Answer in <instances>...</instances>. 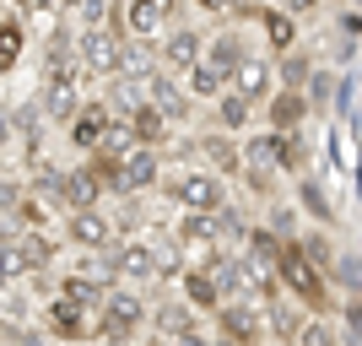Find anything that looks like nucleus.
Masks as SVG:
<instances>
[{
	"mask_svg": "<svg viewBox=\"0 0 362 346\" xmlns=\"http://www.w3.org/2000/svg\"><path fill=\"white\" fill-rule=\"evenodd\" d=\"M276 282H281V292H287V298L303 303V314H335L330 276L308 265V255L298 249V238L281 243V255H276Z\"/></svg>",
	"mask_w": 362,
	"mask_h": 346,
	"instance_id": "nucleus-1",
	"label": "nucleus"
},
{
	"mask_svg": "<svg viewBox=\"0 0 362 346\" xmlns=\"http://www.w3.org/2000/svg\"><path fill=\"white\" fill-rule=\"evenodd\" d=\"M146 314L151 308H146V298H141L136 287L114 282L103 308H98V341H136V335L146 330Z\"/></svg>",
	"mask_w": 362,
	"mask_h": 346,
	"instance_id": "nucleus-2",
	"label": "nucleus"
},
{
	"mask_svg": "<svg viewBox=\"0 0 362 346\" xmlns=\"http://www.w3.org/2000/svg\"><path fill=\"white\" fill-rule=\"evenodd\" d=\"M157 184H163V195L179 200L184 211H222L227 206V190H222V179H216L211 168H179V173H168V179H157Z\"/></svg>",
	"mask_w": 362,
	"mask_h": 346,
	"instance_id": "nucleus-3",
	"label": "nucleus"
},
{
	"mask_svg": "<svg viewBox=\"0 0 362 346\" xmlns=\"http://www.w3.org/2000/svg\"><path fill=\"white\" fill-rule=\"evenodd\" d=\"M211 319L222 346H265V308L255 298H227Z\"/></svg>",
	"mask_w": 362,
	"mask_h": 346,
	"instance_id": "nucleus-4",
	"label": "nucleus"
},
{
	"mask_svg": "<svg viewBox=\"0 0 362 346\" xmlns=\"http://www.w3.org/2000/svg\"><path fill=\"white\" fill-rule=\"evenodd\" d=\"M119 44H124V22L108 16V28H87L76 38V65L87 76H114L119 71Z\"/></svg>",
	"mask_w": 362,
	"mask_h": 346,
	"instance_id": "nucleus-5",
	"label": "nucleus"
},
{
	"mask_svg": "<svg viewBox=\"0 0 362 346\" xmlns=\"http://www.w3.org/2000/svg\"><path fill=\"white\" fill-rule=\"evenodd\" d=\"M44 330H49V341L81 346V341H98V314H92V308H81V303L49 298V308H44Z\"/></svg>",
	"mask_w": 362,
	"mask_h": 346,
	"instance_id": "nucleus-6",
	"label": "nucleus"
},
{
	"mask_svg": "<svg viewBox=\"0 0 362 346\" xmlns=\"http://www.w3.org/2000/svg\"><path fill=\"white\" fill-rule=\"evenodd\" d=\"M173 243L184 249V260H206L222 249V222H216V211H184L179 227H173Z\"/></svg>",
	"mask_w": 362,
	"mask_h": 346,
	"instance_id": "nucleus-7",
	"label": "nucleus"
},
{
	"mask_svg": "<svg viewBox=\"0 0 362 346\" xmlns=\"http://www.w3.org/2000/svg\"><path fill=\"white\" fill-rule=\"evenodd\" d=\"M141 92H146V103L157 108V114H163L168 125H184L189 114H195V98H189V92H184L179 81L168 76V71H151V76H141Z\"/></svg>",
	"mask_w": 362,
	"mask_h": 346,
	"instance_id": "nucleus-8",
	"label": "nucleus"
},
{
	"mask_svg": "<svg viewBox=\"0 0 362 346\" xmlns=\"http://www.w3.org/2000/svg\"><path fill=\"white\" fill-rule=\"evenodd\" d=\"M179 157H189V168H195V157L211 173H238L243 168V151L233 136H200V141H179Z\"/></svg>",
	"mask_w": 362,
	"mask_h": 346,
	"instance_id": "nucleus-9",
	"label": "nucleus"
},
{
	"mask_svg": "<svg viewBox=\"0 0 362 346\" xmlns=\"http://www.w3.org/2000/svg\"><path fill=\"white\" fill-rule=\"evenodd\" d=\"M157 179H163V151L136 146L119 157V195H146V190H157Z\"/></svg>",
	"mask_w": 362,
	"mask_h": 346,
	"instance_id": "nucleus-10",
	"label": "nucleus"
},
{
	"mask_svg": "<svg viewBox=\"0 0 362 346\" xmlns=\"http://www.w3.org/2000/svg\"><path fill=\"white\" fill-rule=\"evenodd\" d=\"M114 276L124 287L157 282V271H151V238H114Z\"/></svg>",
	"mask_w": 362,
	"mask_h": 346,
	"instance_id": "nucleus-11",
	"label": "nucleus"
},
{
	"mask_svg": "<svg viewBox=\"0 0 362 346\" xmlns=\"http://www.w3.org/2000/svg\"><path fill=\"white\" fill-rule=\"evenodd\" d=\"M259 308H265V341H281V346H292V341H298L303 319H308L298 298H287V292L276 287V292H271L265 303H259Z\"/></svg>",
	"mask_w": 362,
	"mask_h": 346,
	"instance_id": "nucleus-12",
	"label": "nucleus"
},
{
	"mask_svg": "<svg viewBox=\"0 0 362 346\" xmlns=\"http://www.w3.org/2000/svg\"><path fill=\"white\" fill-rule=\"evenodd\" d=\"M65 243H76L81 255H87V249H108V243H114V227H108L103 206H92V211H65Z\"/></svg>",
	"mask_w": 362,
	"mask_h": 346,
	"instance_id": "nucleus-13",
	"label": "nucleus"
},
{
	"mask_svg": "<svg viewBox=\"0 0 362 346\" xmlns=\"http://www.w3.org/2000/svg\"><path fill=\"white\" fill-rule=\"evenodd\" d=\"M227 92H238L243 103H265V98L276 92V71H271L265 60H255V54H249V60H238L233 71H227Z\"/></svg>",
	"mask_w": 362,
	"mask_h": 346,
	"instance_id": "nucleus-14",
	"label": "nucleus"
},
{
	"mask_svg": "<svg viewBox=\"0 0 362 346\" xmlns=\"http://www.w3.org/2000/svg\"><path fill=\"white\" fill-rule=\"evenodd\" d=\"M92 206H103V184L92 179V168H65L60 173V217L65 211H92Z\"/></svg>",
	"mask_w": 362,
	"mask_h": 346,
	"instance_id": "nucleus-15",
	"label": "nucleus"
},
{
	"mask_svg": "<svg viewBox=\"0 0 362 346\" xmlns=\"http://www.w3.org/2000/svg\"><path fill=\"white\" fill-rule=\"evenodd\" d=\"M157 60H163V71H189L195 60H206V38L189 33V28H173L163 44H157Z\"/></svg>",
	"mask_w": 362,
	"mask_h": 346,
	"instance_id": "nucleus-16",
	"label": "nucleus"
},
{
	"mask_svg": "<svg viewBox=\"0 0 362 346\" xmlns=\"http://www.w3.org/2000/svg\"><path fill=\"white\" fill-rule=\"evenodd\" d=\"M108 120H114V108H108V103H81V108H76V120L65 125L71 146H81V151H98V141H103Z\"/></svg>",
	"mask_w": 362,
	"mask_h": 346,
	"instance_id": "nucleus-17",
	"label": "nucleus"
},
{
	"mask_svg": "<svg viewBox=\"0 0 362 346\" xmlns=\"http://www.w3.org/2000/svg\"><path fill=\"white\" fill-rule=\"evenodd\" d=\"M44 120L54 125H71L76 108H81V92H76V76H44Z\"/></svg>",
	"mask_w": 362,
	"mask_h": 346,
	"instance_id": "nucleus-18",
	"label": "nucleus"
},
{
	"mask_svg": "<svg viewBox=\"0 0 362 346\" xmlns=\"http://www.w3.org/2000/svg\"><path fill=\"white\" fill-rule=\"evenodd\" d=\"M151 335H163V341H179L184 330H195V308L184 298H163V303H151Z\"/></svg>",
	"mask_w": 362,
	"mask_h": 346,
	"instance_id": "nucleus-19",
	"label": "nucleus"
},
{
	"mask_svg": "<svg viewBox=\"0 0 362 346\" xmlns=\"http://www.w3.org/2000/svg\"><path fill=\"white\" fill-rule=\"evenodd\" d=\"M151 71H163V60H157V38H124V44H119V71H114V76L141 81V76H151Z\"/></svg>",
	"mask_w": 362,
	"mask_h": 346,
	"instance_id": "nucleus-20",
	"label": "nucleus"
},
{
	"mask_svg": "<svg viewBox=\"0 0 362 346\" xmlns=\"http://www.w3.org/2000/svg\"><path fill=\"white\" fill-rule=\"evenodd\" d=\"M6 243H11V249H16V260H22V276L49 271V265H54V255H60L49 233H16V238H6Z\"/></svg>",
	"mask_w": 362,
	"mask_h": 346,
	"instance_id": "nucleus-21",
	"label": "nucleus"
},
{
	"mask_svg": "<svg viewBox=\"0 0 362 346\" xmlns=\"http://www.w3.org/2000/svg\"><path fill=\"white\" fill-rule=\"evenodd\" d=\"M265 114H271V130L276 136H287V130H303V120H308V103H303V92L281 87L265 98Z\"/></svg>",
	"mask_w": 362,
	"mask_h": 346,
	"instance_id": "nucleus-22",
	"label": "nucleus"
},
{
	"mask_svg": "<svg viewBox=\"0 0 362 346\" xmlns=\"http://www.w3.org/2000/svg\"><path fill=\"white\" fill-rule=\"evenodd\" d=\"M54 298H65V303H81V308H103V298H108V282H92V276H81V271H65L60 282H54Z\"/></svg>",
	"mask_w": 362,
	"mask_h": 346,
	"instance_id": "nucleus-23",
	"label": "nucleus"
},
{
	"mask_svg": "<svg viewBox=\"0 0 362 346\" xmlns=\"http://www.w3.org/2000/svg\"><path fill=\"white\" fill-rule=\"evenodd\" d=\"M179 287H184V303H189V308H195V314H216V308H222V292H216V282L206 271H200V265H189V271L179 276Z\"/></svg>",
	"mask_w": 362,
	"mask_h": 346,
	"instance_id": "nucleus-24",
	"label": "nucleus"
},
{
	"mask_svg": "<svg viewBox=\"0 0 362 346\" xmlns=\"http://www.w3.org/2000/svg\"><path fill=\"white\" fill-rule=\"evenodd\" d=\"M184 92H189V98H206V103H216V98H222L227 92V76L216 71V65H206V60H195L189 65V71H184Z\"/></svg>",
	"mask_w": 362,
	"mask_h": 346,
	"instance_id": "nucleus-25",
	"label": "nucleus"
},
{
	"mask_svg": "<svg viewBox=\"0 0 362 346\" xmlns=\"http://www.w3.org/2000/svg\"><path fill=\"white\" fill-rule=\"evenodd\" d=\"M114 238H141L146 233V195H119V211L108 217Z\"/></svg>",
	"mask_w": 362,
	"mask_h": 346,
	"instance_id": "nucleus-26",
	"label": "nucleus"
},
{
	"mask_svg": "<svg viewBox=\"0 0 362 346\" xmlns=\"http://www.w3.org/2000/svg\"><path fill=\"white\" fill-rule=\"evenodd\" d=\"M238 60H249V49H243V33H216V38H206V65H216V71H233Z\"/></svg>",
	"mask_w": 362,
	"mask_h": 346,
	"instance_id": "nucleus-27",
	"label": "nucleus"
},
{
	"mask_svg": "<svg viewBox=\"0 0 362 346\" xmlns=\"http://www.w3.org/2000/svg\"><path fill=\"white\" fill-rule=\"evenodd\" d=\"M151 271H157V282H179L189 271V260L173 238H151Z\"/></svg>",
	"mask_w": 362,
	"mask_h": 346,
	"instance_id": "nucleus-28",
	"label": "nucleus"
},
{
	"mask_svg": "<svg viewBox=\"0 0 362 346\" xmlns=\"http://www.w3.org/2000/svg\"><path fill=\"white\" fill-rule=\"evenodd\" d=\"M298 206L308 211L314 222H325V227L335 222V200L325 195V184H319V179H308V173H303V179H298Z\"/></svg>",
	"mask_w": 362,
	"mask_h": 346,
	"instance_id": "nucleus-29",
	"label": "nucleus"
},
{
	"mask_svg": "<svg viewBox=\"0 0 362 346\" xmlns=\"http://www.w3.org/2000/svg\"><path fill=\"white\" fill-rule=\"evenodd\" d=\"M130 130H136V146H151V151L168 141V120H163L151 103H141L136 114H130Z\"/></svg>",
	"mask_w": 362,
	"mask_h": 346,
	"instance_id": "nucleus-30",
	"label": "nucleus"
},
{
	"mask_svg": "<svg viewBox=\"0 0 362 346\" xmlns=\"http://www.w3.org/2000/svg\"><path fill=\"white\" fill-rule=\"evenodd\" d=\"M276 141V163H281V173H298L308 168V141H303V130H287V136H271Z\"/></svg>",
	"mask_w": 362,
	"mask_h": 346,
	"instance_id": "nucleus-31",
	"label": "nucleus"
},
{
	"mask_svg": "<svg viewBox=\"0 0 362 346\" xmlns=\"http://www.w3.org/2000/svg\"><path fill=\"white\" fill-rule=\"evenodd\" d=\"M124 28H130V38H151V33L163 28V6H151V0H130V6H124Z\"/></svg>",
	"mask_w": 362,
	"mask_h": 346,
	"instance_id": "nucleus-32",
	"label": "nucleus"
},
{
	"mask_svg": "<svg viewBox=\"0 0 362 346\" xmlns=\"http://www.w3.org/2000/svg\"><path fill=\"white\" fill-rule=\"evenodd\" d=\"M259 22H265V38L276 44V54H287V49H298V22H292L287 11H259Z\"/></svg>",
	"mask_w": 362,
	"mask_h": 346,
	"instance_id": "nucleus-33",
	"label": "nucleus"
},
{
	"mask_svg": "<svg viewBox=\"0 0 362 346\" xmlns=\"http://www.w3.org/2000/svg\"><path fill=\"white\" fill-rule=\"evenodd\" d=\"M335 308H341V325H335V330H341V346H362V292H346Z\"/></svg>",
	"mask_w": 362,
	"mask_h": 346,
	"instance_id": "nucleus-34",
	"label": "nucleus"
},
{
	"mask_svg": "<svg viewBox=\"0 0 362 346\" xmlns=\"http://www.w3.org/2000/svg\"><path fill=\"white\" fill-rule=\"evenodd\" d=\"M124 151H136V130H130V120H108L103 141H98V157H124Z\"/></svg>",
	"mask_w": 362,
	"mask_h": 346,
	"instance_id": "nucleus-35",
	"label": "nucleus"
},
{
	"mask_svg": "<svg viewBox=\"0 0 362 346\" xmlns=\"http://www.w3.org/2000/svg\"><path fill=\"white\" fill-rule=\"evenodd\" d=\"M292 346H341V330L330 325V314H308Z\"/></svg>",
	"mask_w": 362,
	"mask_h": 346,
	"instance_id": "nucleus-36",
	"label": "nucleus"
},
{
	"mask_svg": "<svg viewBox=\"0 0 362 346\" xmlns=\"http://www.w3.org/2000/svg\"><path fill=\"white\" fill-rule=\"evenodd\" d=\"M22 44H28V28H22V16H6V22H0V71H11V65H16Z\"/></svg>",
	"mask_w": 362,
	"mask_h": 346,
	"instance_id": "nucleus-37",
	"label": "nucleus"
},
{
	"mask_svg": "<svg viewBox=\"0 0 362 346\" xmlns=\"http://www.w3.org/2000/svg\"><path fill=\"white\" fill-rule=\"evenodd\" d=\"M249 114H255V103H243L238 92H222V98H216V120H222V130H243Z\"/></svg>",
	"mask_w": 362,
	"mask_h": 346,
	"instance_id": "nucleus-38",
	"label": "nucleus"
},
{
	"mask_svg": "<svg viewBox=\"0 0 362 346\" xmlns=\"http://www.w3.org/2000/svg\"><path fill=\"white\" fill-rule=\"evenodd\" d=\"M298 249H303V255H308V265H314V271H325V276H330L335 243L325 238V233H298Z\"/></svg>",
	"mask_w": 362,
	"mask_h": 346,
	"instance_id": "nucleus-39",
	"label": "nucleus"
},
{
	"mask_svg": "<svg viewBox=\"0 0 362 346\" xmlns=\"http://www.w3.org/2000/svg\"><path fill=\"white\" fill-rule=\"evenodd\" d=\"M330 276L346 282V292H362V249H346V255L330 260Z\"/></svg>",
	"mask_w": 362,
	"mask_h": 346,
	"instance_id": "nucleus-40",
	"label": "nucleus"
},
{
	"mask_svg": "<svg viewBox=\"0 0 362 346\" xmlns=\"http://www.w3.org/2000/svg\"><path fill=\"white\" fill-rule=\"evenodd\" d=\"M265 227H271L281 243L298 238V206H287V200H271V217H265Z\"/></svg>",
	"mask_w": 362,
	"mask_h": 346,
	"instance_id": "nucleus-41",
	"label": "nucleus"
},
{
	"mask_svg": "<svg viewBox=\"0 0 362 346\" xmlns=\"http://www.w3.org/2000/svg\"><path fill=\"white\" fill-rule=\"evenodd\" d=\"M303 87H308V92H303V103H308V114H314V108H325V103L335 98V76H330V71H308V81H303Z\"/></svg>",
	"mask_w": 362,
	"mask_h": 346,
	"instance_id": "nucleus-42",
	"label": "nucleus"
},
{
	"mask_svg": "<svg viewBox=\"0 0 362 346\" xmlns=\"http://www.w3.org/2000/svg\"><path fill=\"white\" fill-rule=\"evenodd\" d=\"M308 71H314V60H308L303 49H287V54H281V87L298 92L303 81H308Z\"/></svg>",
	"mask_w": 362,
	"mask_h": 346,
	"instance_id": "nucleus-43",
	"label": "nucleus"
},
{
	"mask_svg": "<svg viewBox=\"0 0 362 346\" xmlns=\"http://www.w3.org/2000/svg\"><path fill=\"white\" fill-rule=\"evenodd\" d=\"M22 325H33L28 298H0V330H22Z\"/></svg>",
	"mask_w": 362,
	"mask_h": 346,
	"instance_id": "nucleus-44",
	"label": "nucleus"
},
{
	"mask_svg": "<svg viewBox=\"0 0 362 346\" xmlns=\"http://www.w3.org/2000/svg\"><path fill=\"white\" fill-rule=\"evenodd\" d=\"M71 11L81 16L87 28H108V16H114V6H108V0H81V6H71Z\"/></svg>",
	"mask_w": 362,
	"mask_h": 346,
	"instance_id": "nucleus-45",
	"label": "nucleus"
},
{
	"mask_svg": "<svg viewBox=\"0 0 362 346\" xmlns=\"http://www.w3.org/2000/svg\"><path fill=\"white\" fill-rule=\"evenodd\" d=\"M16 200H22V179H16L11 168H0V217H6Z\"/></svg>",
	"mask_w": 362,
	"mask_h": 346,
	"instance_id": "nucleus-46",
	"label": "nucleus"
},
{
	"mask_svg": "<svg viewBox=\"0 0 362 346\" xmlns=\"http://www.w3.org/2000/svg\"><path fill=\"white\" fill-rule=\"evenodd\" d=\"M11 346H54V341H49V330H38V325H22V330H11Z\"/></svg>",
	"mask_w": 362,
	"mask_h": 346,
	"instance_id": "nucleus-47",
	"label": "nucleus"
},
{
	"mask_svg": "<svg viewBox=\"0 0 362 346\" xmlns=\"http://www.w3.org/2000/svg\"><path fill=\"white\" fill-rule=\"evenodd\" d=\"M16 141V125H11V108H0V151Z\"/></svg>",
	"mask_w": 362,
	"mask_h": 346,
	"instance_id": "nucleus-48",
	"label": "nucleus"
},
{
	"mask_svg": "<svg viewBox=\"0 0 362 346\" xmlns=\"http://www.w3.org/2000/svg\"><path fill=\"white\" fill-rule=\"evenodd\" d=\"M173 346H216V341H211V335H206V330H200V325H195V330H184V335H179V341H173Z\"/></svg>",
	"mask_w": 362,
	"mask_h": 346,
	"instance_id": "nucleus-49",
	"label": "nucleus"
},
{
	"mask_svg": "<svg viewBox=\"0 0 362 346\" xmlns=\"http://www.w3.org/2000/svg\"><path fill=\"white\" fill-rule=\"evenodd\" d=\"M319 0H287V16H314Z\"/></svg>",
	"mask_w": 362,
	"mask_h": 346,
	"instance_id": "nucleus-50",
	"label": "nucleus"
},
{
	"mask_svg": "<svg viewBox=\"0 0 362 346\" xmlns=\"http://www.w3.org/2000/svg\"><path fill=\"white\" fill-rule=\"evenodd\" d=\"M195 6H200V11H211V16L216 11H233V0H195Z\"/></svg>",
	"mask_w": 362,
	"mask_h": 346,
	"instance_id": "nucleus-51",
	"label": "nucleus"
},
{
	"mask_svg": "<svg viewBox=\"0 0 362 346\" xmlns=\"http://www.w3.org/2000/svg\"><path fill=\"white\" fill-rule=\"evenodd\" d=\"M33 11H60V0H28Z\"/></svg>",
	"mask_w": 362,
	"mask_h": 346,
	"instance_id": "nucleus-52",
	"label": "nucleus"
},
{
	"mask_svg": "<svg viewBox=\"0 0 362 346\" xmlns=\"http://www.w3.org/2000/svg\"><path fill=\"white\" fill-rule=\"evenodd\" d=\"M151 6H163V16H168V11H173V6H179V0H151Z\"/></svg>",
	"mask_w": 362,
	"mask_h": 346,
	"instance_id": "nucleus-53",
	"label": "nucleus"
},
{
	"mask_svg": "<svg viewBox=\"0 0 362 346\" xmlns=\"http://www.w3.org/2000/svg\"><path fill=\"white\" fill-rule=\"evenodd\" d=\"M146 346H173V341H163V335H151V341H146Z\"/></svg>",
	"mask_w": 362,
	"mask_h": 346,
	"instance_id": "nucleus-54",
	"label": "nucleus"
},
{
	"mask_svg": "<svg viewBox=\"0 0 362 346\" xmlns=\"http://www.w3.org/2000/svg\"><path fill=\"white\" fill-rule=\"evenodd\" d=\"M0 346H11V330H0Z\"/></svg>",
	"mask_w": 362,
	"mask_h": 346,
	"instance_id": "nucleus-55",
	"label": "nucleus"
},
{
	"mask_svg": "<svg viewBox=\"0 0 362 346\" xmlns=\"http://www.w3.org/2000/svg\"><path fill=\"white\" fill-rule=\"evenodd\" d=\"M60 6H81V0H60Z\"/></svg>",
	"mask_w": 362,
	"mask_h": 346,
	"instance_id": "nucleus-56",
	"label": "nucleus"
},
{
	"mask_svg": "<svg viewBox=\"0 0 362 346\" xmlns=\"http://www.w3.org/2000/svg\"><path fill=\"white\" fill-rule=\"evenodd\" d=\"M351 6H357V11H362V0H351Z\"/></svg>",
	"mask_w": 362,
	"mask_h": 346,
	"instance_id": "nucleus-57",
	"label": "nucleus"
},
{
	"mask_svg": "<svg viewBox=\"0 0 362 346\" xmlns=\"http://www.w3.org/2000/svg\"><path fill=\"white\" fill-rule=\"evenodd\" d=\"M0 76H6V71H0Z\"/></svg>",
	"mask_w": 362,
	"mask_h": 346,
	"instance_id": "nucleus-58",
	"label": "nucleus"
}]
</instances>
